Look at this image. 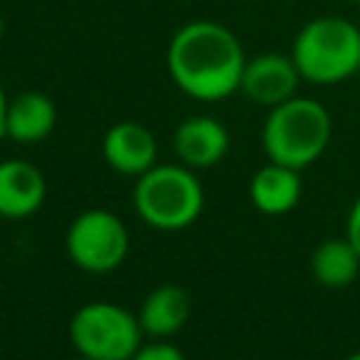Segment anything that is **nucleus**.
<instances>
[{"mask_svg":"<svg viewBox=\"0 0 360 360\" xmlns=\"http://www.w3.org/2000/svg\"><path fill=\"white\" fill-rule=\"evenodd\" d=\"M45 174L28 160H0V217L25 219L45 202Z\"/></svg>","mask_w":360,"mask_h":360,"instance_id":"nucleus-10","label":"nucleus"},{"mask_svg":"<svg viewBox=\"0 0 360 360\" xmlns=\"http://www.w3.org/2000/svg\"><path fill=\"white\" fill-rule=\"evenodd\" d=\"M301 174L298 169L281 166V163H264L259 172H253L250 183H248V194L256 211L267 214V217H278L287 214L298 205L301 200Z\"/></svg>","mask_w":360,"mask_h":360,"instance_id":"nucleus-12","label":"nucleus"},{"mask_svg":"<svg viewBox=\"0 0 360 360\" xmlns=\"http://www.w3.org/2000/svg\"><path fill=\"white\" fill-rule=\"evenodd\" d=\"M73 360H90V357H82V354H79V357H73Z\"/></svg>","mask_w":360,"mask_h":360,"instance_id":"nucleus-21","label":"nucleus"},{"mask_svg":"<svg viewBox=\"0 0 360 360\" xmlns=\"http://www.w3.org/2000/svg\"><path fill=\"white\" fill-rule=\"evenodd\" d=\"M298 84H301V73H298L292 56L278 53V51H264V53L245 59L239 93L248 96L253 104H262L270 110V107L298 96L295 93Z\"/></svg>","mask_w":360,"mask_h":360,"instance_id":"nucleus-7","label":"nucleus"},{"mask_svg":"<svg viewBox=\"0 0 360 360\" xmlns=\"http://www.w3.org/2000/svg\"><path fill=\"white\" fill-rule=\"evenodd\" d=\"M174 155L183 166L188 169H208L217 166L228 149H231V135L222 121L211 115H191L183 118L172 135Z\"/></svg>","mask_w":360,"mask_h":360,"instance_id":"nucleus-8","label":"nucleus"},{"mask_svg":"<svg viewBox=\"0 0 360 360\" xmlns=\"http://www.w3.org/2000/svg\"><path fill=\"white\" fill-rule=\"evenodd\" d=\"M346 3H360V0H346Z\"/></svg>","mask_w":360,"mask_h":360,"instance_id":"nucleus-22","label":"nucleus"},{"mask_svg":"<svg viewBox=\"0 0 360 360\" xmlns=\"http://www.w3.org/2000/svg\"><path fill=\"white\" fill-rule=\"evenodd\" d=\"M135 315H138V323H141L143 335L172 338L191 318V298L177 284H160L143 298V304Z\"/></svg>","mask_w":360,"mask_h":360,"instance_id":"nucleus-13","label":"nucleus"},{"mask_svg":"<svg viewBox=\"0 0 360 360\" xmlns=\"http://www.w3.org/2000/svg\"><path fill=\"white\" fill-rule=\"evenodd\" d=\"M346 239L354 245V250L360 253V197L352 202L349 217H346Z\"/></svg>","mask_w":360,"mask_h":360,"instance_id":"nucleus-16","label":"nucleus"},{"mask_svg":"<svg viewBox=\"0 0 360 360\" xmlns=\"http://www.w3.org/2000/svg\"><path fill=\"white\" fill-rule=\"evenodd\" d=\"M101 155L118 174L138 177L158 163V141L138 121H118L101 138Z\"/></svg>","mask_w":360,"mask_h":360,"instance_id":"nucleus-9","label":"nucleus"},{"mask_svg":"<svg viewBox=\"0 0 360 360\" xmlns=\"http://www.w3.org/2000/svg\"><path fill=\"white\" fill-rule=\"evenodd\" d=\"M68 338L82 357L129 360L141 346L143 329L135 312L110 301H90L73 312L68 323Z\"/></svg>","mask_w":360,"mask_h":360,"instance_id":"nucleus-5","label":"nucleus"},{"mask_svg":"<svg viewBox=\"0 0 360 360\" xmlns=\"http://www.w3.org/2000/svg\"><path fill=\"white\" fill-rule=\"evenodd\" d=\"M6 107H8V96L0 84V138H6Z\"/></svg>","mask_w":360,"mask_h":360,"instance_id":"nucleus-17","label":"nucleus"},{"mask_svg":"<svg viewBox=\"0 0 360 360\" xmlns=\"http://www.w3.org/2000/svg\"><path fill=\"white\" fill-rule=\"evenodd\" d=\"M290 56L309 84H340L360 65V25L346 17H315L292 39Z\"/></svg>","mask_w":360,"mask_h":360,"instance_id":"nucleus-3","label":"nucleus"},{"mask_svg":"<svg viewBox=\"0 0 360 360\" xmlns=\"http://www.w3.org/2000/svg\"><path fill=\"white\" fill-rule=\"evenodd\" d=\"M354 79H357V82H360V65H357V73H354Z\"/></svg>","mask_w":360,"mask_h":360,"instance_id":"nucleus-20","label":"nucleus"},{"mask_svg":"<svg viewBox=\"0 0 360 360\" xmlns=\"http://www.w3.org/2000/svg\"><path fill=\"white\" fill-rule=\"evenodd\" d=\"M65 250L84 273H112L129 253V231L112 211L90 208L68 225Z\"/></svg>","mask_w":360,"mask_h":360,"instance_id":"nucleus-6","label":"nucleus"},{"mask_svg":"<svg viewBox=\"0 0 360 360\" xmlns=\"http://www.w3.org/2000/svg\"><path fill=\"white\" fill-rule=\"evenodd\" d=\"M56 127V104L39 90H22L8 98L6 107V138L17 143H39Z\"/></svg>","mask_w":360,"mask_h":360,"instance_id":"nucleus-11","label":"nucleus"},{"mask_svg":"<svg viewBox=\"0 0 360 360\" xmlns=\"http://www.w3.org/2000/svg\"><path fill=\"white\" fill-rule=\"evenodd\" d=\"M245 51L236 34L214 20L180 25L166 48L172 82L194 101H222L239 90Z\"/></svg>","mask_w":360,"mask_h":360,"instance_id":"nucleus-1","label":"nucleus"},{"mask_svg":"<svg viewBox=\"0 0 360 360\" xmlns=\"http://www.w3.org/2000/svg\"><path fill=\"white\" fill-rule=\"evenodd\" d=\"M129 360H186V354L166 338H158L152 343H141Z\"/></svg>","mask_w":360,"mask_h":360,"instance_id":"nucleus-15","label":"nucleus"},{"mask_svg":"<svg viewBox=\"0 0 360 360\" xmlns=\"http://www.w3.org/2000/svg\"><path fill=\"white\" fill-rule=\"evenodd\" d=\"M309 270H312L315 281L323 287H346L360 273V253L354 250V245L346 236L326 239L312 250Z\"/></svg>","mask_w":360,"mask_h":360,"instance_id":"nucleus-14","label":"nucleus"},{"mask_svg":"<svg viewBox=\"0 0 360 360\" xmlns=\"http://www.w3.org/2000/svg\"><path fill=\"white\" fill-rule=\"evenodd\" d=\"M3 34H6V20H3V14H0V39H3Z\"/></svg>","mask_w":360,"mask_h":360,"instance_id":"nucleus-18","label":"nucleus"},{"mask_svg":"<svg viewBox=\"0 0 360 360\" xmlns=\"http://www.w3.org/2000/svg\"><path fill=\"white\" fill-rule=\"evenodd\" d=\"M332 138V115L329 110L307 96H292L276 107H270L262 127V146L267 160L304 169L315 163Z\"/></svg>","mask_w":360,"mask_h":360,"instance_id":"nucleus-2","label":"nucleus"},{"mask_svg":"<svg viewBox=\"0 0 360 360\" xmlns=\"http://www.w3.org/2000/svg\"><path fill=\"white\" fill-rule=\"evenodd\" d=\"M346 360H360V349H357V352H352V354H349Z\"/></svg>","mask_w":360,"mask_h":360,"instance_id":"nucleus-19","label":"nucleus"},{"mask_svg":"<svg viewBox=\"0 0 360 360\" xmlns=\"http://www.w3.org/2000/svg\"><path fill=\"white\" fill-rule=\"evenodd\" d=\"M132 205L146 225L158 231H183L200 217L205 191L194 169L183 163H155L135 177Z\"/></svg>","mask_w":360,"mask_h":360,"instance_id":"nucleus-4","label":"nucleus"}]
</instances>
